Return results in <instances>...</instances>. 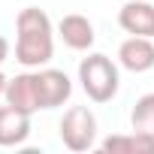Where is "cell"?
I'll return each instance as SVG.
<instances>
[{"label": "cell", "mask_w": 154, "mask_h": 154, "mask_svg": "<svg viewBox=\"0 0 154 154\" xmlns=\"http://www.w3.org/2000/svg\"><path fill=\"white\" fill-rule=\"evenodd\" d=\"M57 33H60L63 45L72 48V51H88V48L94 45V24H91L85 15H79V12L63 15V18L57 21Z\"/></svg>", "instance_id": "cell-7"}, {"label": "cell", "mask_w": 154, "mask_h": 154, "mask_svg": "<svg viewBox=\"0 0 154 154\" xmlns=\"http://www.w3.org/2000/svg\"><path fill=\"white\" fill-rule=\"evenodd\" d=\"M54 54V27L51 18L36 9L27 6L18 12L15 18V60L27 69L33 66H45Z\"/></svg>", "instance_id": "cell-1"}, {"label": "cell", "mask_w": 154, "mask_h": 154, "mask_svg": "<svg viewBox=\"0 0 154 154\" xmlns=\"http://www.w3.org/2000/svg\"><path fill=\"white\" fill-rule=\"evenodd\" d=\"M6 82H9V79H6V75H3V72H0V97H3V94H6Z\"/></svg>", "instance_id": "cell-13"}, {"label": "cell", "mask_w": 154, "mask_h": 154, "mask_svg": "<svg viewBox=\"0 0 154 154\" xmlns=\"http://www.w3.org/2000/svg\"><path fill=\"white\" fill-rule=\"evenodd\" d=\"M60 142L69 151H88L97 142V118L88 106H72L60 118Z\"/></svg>", "instance_id": "cell-3"}, {"label": "cell", "mask_w": 154, "mask_h": 154, "mask_svg": "<svg viewBox=\"0 0 154 154\" xmlns=\"http://www.w3.org/2000/svg\"><path fill=\"white\" fill-rule=\"evenodd\" d=\"M103 151L106 154H154V136L148 133H115L103 139Z\"/></svg>", "instance_id": "cell-10"}, {"label": "cell", "mask_w": 154, "mask_h": 154, "mask_svg": "<svg viewBox=\"0 0 154 154\" xmlns=\"http://www.w3.org/2000/svg\"><path fill=\"white\" fill-rule=\"evenodd\" d=\"M6 57H9V39H6V36H0V63H3Z\"/></svg>", "instance_id": "cell-12"}, {"label": "cell", "mask_w": 154, "mask_h": 154, "mask_svg": "<svg viewBox=\"0 0 154 154\" xmlns=\"http://www.w3.org/2000/svg\"><path fill=\"white\" fill-rule=\"evenodd\" d=\"M118 63L130 72H148L154 66V42L151 36H127L118 48Z\"/></svg>", "instance_id": "cell-6"}, {"label": "cell", "mask_w": 154, "mask_h": 154, "mask_svg": "<svg viewBox=\"0 0 154 154\" xmlns=\"http://www.w3.org/2000/svg\"><path fill=\"white\" fill-rule=\"evenodd\" d=\"M27 136H30V115L9 103L0 106V145L12 148V145L27 142Z\"/></svg>", "instance_id": "cell-8"}, {"label": "cell", "mask_w": 154, "mask_h": 154, "mask_svg": "<svg viewBox=\"0 0 154 154\" xmlns=\"http://www.w3.org/2000/svg\"><path fill=\"white\" fill-rule=\"evenodd\" d=\"M79 82H82V91L88 94V100L109 103L118 94L121 75H118V66L112 63V57H106V54H88L79 63Z\"/></svg>", "instance_id": "cell-2"}, {"label": "cell", "mask_w": 154, "mask_h": 154, "mask_svg": "<svg viewBox=\"0 0 154 154\" xmlns=\"http://www.w3.org/2000/svg\"><path fill=\"white\" fill-rule=\"evenodd\" d=\"M3 100L27 115L39 112L42 109V91H39V72H21L15 79L6 82V94Z\"/></svg>", "instance_id": "cell-4"}, {"label": "cell", "mask_w": 154, "mask_h": 154, "mask_svg": "<svg viewBox=\"0 0 154 154\" xmlns=\"http://www.w3.org/2000/svg\"><path fill=\"white\" fill-rule=\"evenodd\" d=\"M39 91H42V109H57L72 97V82L63 69H39Z\"/></svg>", "instance_id": "cell-9"}, {"label": "cell", "mask_w": 154, "mask_h": 154, "mask_svg": "<svg viewBox=\"0 0 154 154\" xmlns=\"http://www.w3.org/2000/svg\"><path fill=\"white\" fill-rule=\"evenodd\" d=\"M130 124H133V130L154 136V94H142L136 100V106L130 112Z\"/></svg>", "instance_id": "cell-11"}, {"label": "cell", "mask_w": 154, "mask_h": 154, "mask_svg": "<svg viewBox=\"0 0 154 154\" xmlns=\"http://www.w3.org/2000/svg\"><path fill=\"white\" fill-rule=\"evenodd\" d=\"M118 24L130 36H151L154 39V3L145 0H127L118 12Z\"/></svg>", "instance_id": "cell-5"}]
</instances>
